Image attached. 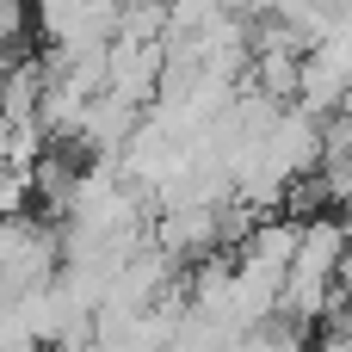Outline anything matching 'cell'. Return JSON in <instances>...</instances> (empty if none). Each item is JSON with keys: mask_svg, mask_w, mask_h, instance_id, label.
Wrapping results in <instances>:
<instances>
[{"mask_svg": "<svg viewBox=\"0 0 352 352\" xmlns=\"http://www.w3.org/2000/svg\"><path fill=\"white\" fill-rule=\"evenodd\" d=\"M346 248H352L346 217H316V223H303V241H297L291 272H285V303H278V316H291V322H316L322 309H334Z\"/></svg>", "mask_w": 352, "mask_h": 352, "instance_id": "obj_1", "label": "cell"}, {"mask_svg": "<svg viewBox=\"0 0 352 352\" xmlns=\"http://www.w3.org/2000/svg\"><path fill=\"white\" fill-rule=\"evenodd\" d=\"M62 260H68L62 229L37 223L31 210L0 217V291H37L62 272Z\"/></svg>", "mask_w": 352, "mask_h": 352, "instance_id": "obj_2", "label": "cell"}, {"mask_svg": "<svg viewBox=\"0 0 352 352\" xmlns=\"http://www.w3.org/2000/svg\"><path fill=\"white\" fill-rule=\"evenodd\" d=\"M346 229H352V198H346Z\"/></svg>", "mask_w": 352, "mask_h": 352, "instance_id": "obj_3", "label": "cell"}]
</instances>
